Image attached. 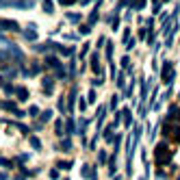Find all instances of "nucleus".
Wrapping results in <instances>:
<instances>
[{"label":"nucleus","mask_w":180,"mask_h":180,"mask_svg":"<svg viewBox=\"0 0 180 180\" xmlns=\"http://www.w3.org/2000/svg\"><path fill=\"white\" fill-rule=\"evenodd\" d=\"M163 81H165L167 85L174 81V69H171V65H169V63H165V65H163Z\"/></svg>","instance_id":"obj_1"}]
</instances>
